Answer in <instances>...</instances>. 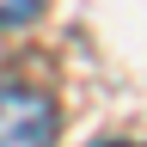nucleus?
I'll return each mask as SVG.
<instances>
[{"instance_id":"nucleus-1","label":"nucleus","mask_w":147,"mask_h":147,"mask_svg":"<svg viewBox=\"0 0 147 147\" xmlns=\"http://www.w3.org/2000/svg\"><path fill=\"white\" fill-rule=\"evenodd\" d=\"M0 147H55V104L31 86H0Z\"/></svg>"},{"instance_id":"nucleus-2","label":"nucleus","mask_w":147,"mask_h":147,"mask_svg":"<svg viewBox=\"0 0 147 147\" xmlns=\"http://www.w3.org/2000/svg\"><path fill=\"white\" fill-rule=\"evenodd\" d=\"M43 12V0H0V25H25Z\"/></svg>"}]
</instances>
